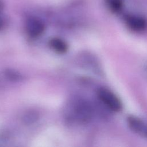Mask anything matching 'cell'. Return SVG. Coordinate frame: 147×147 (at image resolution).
<instances>
[{
	"label": "cell",
	"mask_w": 147,
	"mask_h": 147,
	"mask_svg": "<svg viewBox=\"0 0 147 147\" xmlns=\"http://www.w3.org/2000/svg\"><path fill=\"white\" fill-rule=\"evenodd\" d=\"M97 95L101 102L109 110L119 112L122 109V103L115 94L110 90L102 87L98 89Z\"/></svg>",
	"instance_id": "obj_1"
},
{
	"label": "cell",
	"mask_w": 147,
	"mask_h": 147,
	"mask_svg": "<svg viewBox=\"0 0 147 147\" xmlns=\"http://www.w3.org/2000/svg\"><path fill=\"white\" fill-rule=\"evenodd\" d=\"M125 22L127 26L133 31L141 32L147 28V21L145 18L136 14H127L125 17Z\"/></svg>",
	"instance_id": "obj_2"
},
{
	"label": "cell",
	"mask_w": 147,
	"mask_h": 147,
	"mask_svg": "<svg viewBox=\"0 0 147 147\" xmlns=\"http://www.w3.org/2000/svg\"><path fill=\"white\" fill-rule=\"evenodd\" d=\"M25 29L29 36L32 37H37L44 32L45 25L40 19L31 17L28 18L26 21Z\"/></svg>",
	"instance_id": "obj_3"
},
{
	"label": "cell",
	"mask_w": 147,
	"mask_h": 147,
	"mask_svg": "<svg viewBox=\"0 0 147 147\" xmlns=\"http://www.w3.org/2000/svg\"><path fill=\"white\" fill-rule=\"evenodd\" d=\"M127 123L129 128L138 136L147 138V123L142 119L133 115L129 116Z\"/></svg>",
	"instance_id": "obj_4"
},
{
	"label": "cell",
	"mask_w": 147,
	"mask_h": 147,
	"mask_svg": "<svg viewBox=\"0 0 147 147\" xmlns=\"http://www.w3.org/2000/svg\"><path fill=\"white\" fill-rule=\"evenodd\" d=\"M92 110L90 105L85 101H80L75 107V115L78 119L86 122L91 119Z\"/></svg>",
	"instance_id": "obj_5"
},
{
	"label": "cell",
	"mask_w": 147,
	"mask_h": 147,
	"mask_svg": "<svg viewBox=\"0 0 147 147\" xmlns=\"http://www.w3.org/2000/svg\"><path fill=\"white\" fill-rule=\"evenodd\" d=\"M49 45L52 49L59 53H64L68 49L66 42L59 38H53L51 40Z\"/></svg>",
	"instance_id": "obj_6"
},
{
	"label": "cell",
	"mask_w": 147,
	"mask_h": 147,
	"mask_svg": "<svg viewBox=\"0 0 147 147\" xmlns=\"http://www.w3.org/2000/svg\"><path fill=\"white\" fill-rule=\"evenodd\" d=\"M107 7L112 11L117 13L121 10L124 0H104Z\"/></svg>",
	"instance_id": "obj_7"
},
{
	"label": "cell",
	"mask_w": 147,
	"mask_h": 147,
	"mask_svg": "<svg viewBox=\"0 0 147 147\" xmlns=\"http://www.w3.org/2000/svg\"><path fill=\"white\" fill-rule=\"evenodd\" d=\"M38 118V115L34 111H29L24 115V121L26 123H31L35 122Z\"/></svg>",
	"instance_id": "obj_8"
},
{
	"label": "cell",
	"mask_w": 147,
	"mask_h": 147,
	"mask_svg": "<svg viewBox=\"0 0 147 147\" xmlns=\"http://www.w3.org/2000/svg\"><path fill=\"white\" fill-rule=\"evenodd\" d=\"M5 26V20L0 14V30L3 29Z\"/></svg>",
	"instance_id": "obj_9"
},
{
	"label": "cell",
	"mask_w": 147,
	"mask_h": 147,
	"mask_svg": "<svg viewBox=\"0 0 147 147\" xmlns=\"http://www.w3.org/2000/svg\"><path fill=\"white\" fill-rule=\"evenodd\" d=\"M3 7V2H2V1L1 0H0V12H1V10L2 9Z\"/></svg>",
	"instance_id": "obj_10"
}]
</instances>
